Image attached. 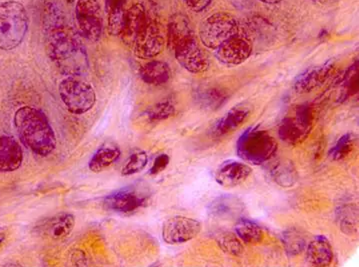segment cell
<instances>
[{
	"mask_svg": "<svg viewBox=\"0 0 359 267\" xmlns=\"http://www.w3.org/2000/svg\"><path fill=\"white\" fill-rule=\"evenodd\" d=\"M44 43L56 69L67 76H81L88 69V56L79 34L68 25L55 4L46 7Z\"/></svg>",
	"mask_w": 359,
	"mask_h": 267,
	"instance_id": "obj_1",
	"label": "cell"
},
{
	"mask_svg": "<svg viewBox=\"0 0 359 267\" xmlns=\"http://www.w3.org/2000/svg\"><path fill=\"white\" fill-rule=\"evenodd\" d=\"M14 125L21 142L39 156H48L55 151L56 137L48 118L41 110L32 107L18 109Z\"/></svg>",
	"mask_w": 359,
	"mask_h": 267,
	"instance_id": "obj_2",
	"label": "cell"
},
{
	"mask_svg": "<svg viewBox=\"0 0 359 267\" xmlns=\"http://www.w3.org/2000/svg\"><path fill=\"white\" fill-rule=\"evenodd\" d=\"M278 149L276 138L259 126L244 131L236 142L238 156L251 165H264L276 156Z\"/></svg>",
	"mask_w": 359,
	"mask_h": 267,
	"instance_id": "obj_3",
	"label": "cell"
},
{
	"mask_svg": "<svg viewBox=\"0 0 359 267\" xmlns=\"http://www.w3.org/2000/svg\"><path fill=\"white\" fill-rule=\"evenodd\" d=\"M28 29L27 9L20 2L9 0L0 4V49L13 50L20 46Z\"/></svg>",
	"mask_w": 359,
	"mask_h": 267,
	"instance_id": "obj_4",
	"label": "cell"
},
{
	"mask_svg": "<svg viewBox=\"0 0 359 267\" xmlns=\"http://www.w3.org/2000/svg\"><path fill=\"white\" fill-rule=\"evenodd\" d=\"M61 100L68 111L83 114L93 109L96 102L95 89L79 76H67L58 85Z\"/></svg>",
	"mask_w": 359,
	"mask_h": 267,
	"instance_id": "obj_5",
	"label": "cell"
},
{
	"mask_svg": "<svg viewBox=\"0 0 359 267\" xmlns=\"http://www.w3.org/2000/svg\"><path fill=\"white\" fill-rule=\"evenodd\" d=\"M238 32L236 18L232 14L222 11L206 18L199 28L201 42L204 46L210 49H217Z\"/></svg>",
	"mask_w": 359,
	"mask_h": 267,
	"instance_id": "obj_6",
	"label": "cell"
},
{
	"mask_svg": "<svg viewBox=\"0 0 359 267\" xmlns=\"http://www.w3.org/2000/svg\"><path fill=\"white\" fill-rule=\"evenodd\" d=\"M75 18L81 37L90 42L102 39L103 20L98 0H77Z\"/></svg>",
	"mask_w": 359,
	"mask_h": 267,
	"instance_id": "obj_7",
	"label": "cell"
},
{
	"mask_svg": "<svg viewBox=\"0 0 359 267\" xmlns=\"http://www.w3.org/2000/svg\"><path fill=\"white\" fill-rule=\"evenodd\" d=\"M312 111L307 104L297 107L293 116H286L278 126V135L288 144L297 145L304 142L312 130Z\"/></svg>",
	"mask_w": 359,
	"mask_h": 267,
	"instance_id": "obj_8",
	"label": "cell"
},
{
	"mask_svg": "<svg viewBox=\"0 0 359 267\" xmlns=\"http://www.w3.org/2000/svg\"><path fill=\"white\" fill-rule=\"evenodd\" d=\"M165 39L158 22L147 16L144 25L140 28L133 41L135 55L142 60L156 57L163 50Z\"/></svg>",
	"mask_w": 359,
	"mask_h": 267,
	"instance_id": "obj_9",
	"label": "cell"
},
{
	"mask_svg": "<svg viewBox=\"0 0 359 267\" xmlns=\"http://www.w3.org/2000/svg\"><path fill=\"white\" fill-rule=\"evenodd\" d=\"M149 198V193L142 187L130 185L111 192L104 198V205L112 212L131 213L147 205Z\"/></svg>",
	"mask_w": 359,
	"mask_h": 267,
	"instance_id": "obj_10",
	"label": "cell"
},
{
	"mask_svg": "<svg viewBox=\"0 0 359 267\" xmlns=\"http://www.w3.org/2000/svg\"><path fill=\"white\" fill-rule=\"evenodd\" d=\"M201 231L203 224L198 220L185 217H175L164 221L163 238L168 245H182L194 240Z\"/></svg>",
	"mask_w": 359,
	"mask_h": 267,
	"instance_id": "obj_11",
	"label": "cell"
},
{
	"mask_svg": "<svg viewBox=\"0 0 359 267\" xmlns=\"http://www.w3.org/2000/svg\"><path fill=\"white\" fill-rule=\"evenodd\" d=\"M172 50L175 51V58L183 69L191 74H201L210 67L208 56L199 46L196 36L178 42Z\"/></svg>",
	"mask_w": 359,
	"mask_h": 267,
	"instance_id": "obj_12",
	"label": "cell"
},
{
	"mask_svg": "<svg viewBox=\"0 0 359 267\" xmlns=\"http://www.w3.org/2000/svg\"><path fill=\"white\" fill-rule=\"evenodd\" d=\"M252 50L250 39L238 32L218 46L215 55L222 64L236 67L245 62L250 57Z\"/></svg>",
	"mask_w": 359,
	"mask_h": 267,
	"instance_id": "obj_13",
	"label": "cell"
},
{
	"mask_svg": "<svg viewBox=\"0 0 359 267\" xmlns=\"http://www.w3.org/2000/svg\"><path fill=\"white\" fill-rule=\"evenodd\" d=\"M75 226V217L72 213L62 212L41 220L34 231L42 238L53 241L65 240Z\"/></svg>",
	"mask_w": 359,
	"mask_h": 267,
	"instance_id": "obj_14",
	"label": "cell"
},
{
	"mask_svg": "<svg viewBox=\"0 0 359 267\" xmlns=\"http://www.w3.org/2000/svg\"><path fill=\"white\" fill-rule=\"evenodd\" d=\"M334 67V62L332 60H328L323 64L309 67L295 78L293 89L299 95H305L316 90L330 79Z\"/></svg>",
	"mask_w": 359,
	"mask_h": 267,
	"instance_id": "obj_15",
	"label": "cell"
},
{
	"mask_svg": "<svg viewBox=\"0 0 359 267\" xmlns=\"http://www.w3.org/2000/svg\"><path fill=\"white\" fill-rule=\"evenodd\" d=\"M252 112V107L248 103H241L232 107L226 112L222 118L218 119L213 128H211V133L213 137H222L233 131L238 130L246 119L250 116Z\"/></svg>",
	"mask_w": 359,
	"mask_h": 267,
	"instance_id": "obj_16",
	"label": "cell"
},
{
	"mask_svg": "<svg viewBox=\"0 0 359 267\" xmlns=\"http://www.w3.org/2000/svg\"><path fill=\"white\" fill-rule=\"evenodd\" d=\"M252 170L248 163L241 161L227 160L217 168L215 172V180L218 184L224 187L238 186L248 179Z\"/></svg>",
	"mask_w": 359,
	"mask_h": 267,
	"instance_id": "obj_17",
	"label": "cell"
},
{
	"mask_svg": "<svg viewBox=\"0 0 359 267\" xmlns=\"http://www.w3.org/2000/svg\"><path fill=\"white\" fill-rule=\"evenodd\" d=\"M22 147L8 135L0 137V172H13L22 165Z\"/></svg>",
	"mask_w": 359,
	"mask_h": 267,
	"instance_id": "obj_18",
	"label": "cell"
},
{
	"mask_svg": "<svg viewBox=\"0 0 359 267\" xmlns=\"http://www.w3.org/2000/svg\"><path fill=\"white\" fill-rule=\"evenodd\" d=\"M244 212L243 201L234 196H222L213 199L208 212L213 217L224 220L239 219Z\"/></svg>",
	"mask_w": 359,
	"mask_h": 267,
	"instance_id": "obj_19",
	"label": "cell"
},
{
	"mask_svg": "<svg viewBox=\"0 0 359 267\" xmlns=\"http://www.w3.org/2000/svg\"><path fill=\"white\" fill-rule=\"evenodd\" d=\"M147 16L149 15L142 4H135L126 11L121 36L126 46L133 48L135 36L144 25Z\"/></svg>",
	"mask_w": 359,
	"mask_h": 267,
	"instance_id": "obj_20",
	"label": "cell"
},
{
	"mask_svg": "<svg viewBox=\"0 0 359 267\" xmlns=\"http://www.w3.org/2000/svg\"><path fill=\"white\" fill-rule=\"evenodd\" d=\"M306 261L312 266H330L333 261V252L330 240L325 236H318L307 245Z\"/></svg>",
	"mask_w": 359,
	"mask_h": 267,
	"instance_id": "obj_21",
	"label": "cell"
},
{
	"mask_svg": "<svg viewBox=\"0 0 359 267\" xmlns=\"http://www.w3.org/2000/svg\"><path fill=\"white\" fill-rule=\"evenodd\" d=\"M121 151L116 144L107 142L98 147L88 163L89 170L100 173L114 165L121 158Z\"/></svg>",
	"mask_w": 359,
	"mask_h": 267,
	"instance_id": "obj_22",
	"label": "cell"
},
{
	"mask_svg": "<svg viewBox=\"0 0 359 267\" xmlns=\"http://www.w3.org/2000/svg\"><path fill=\"white\" fill-rule=\"evenodd\" d=\"M140 76L145 83L163 85L170 81L171 69L168 63L152 60L140 69Z\"/></svg>",
	"mask_w": 359,
	"mask_h": 267,
	"instance_id": "obj_23",
	"label": "cell"
},
{
	"mask_svg": "<svg viewBox=\"0 0 359 267\" xmlns=\"http://www.w3.org/2000/svg\"><path fill=\"white\" fill-rule=\"evenodd\" d=\"M194 36V29L190 27L189 20L183 14H175L171 16L168 27V43L171 49L178 42Z\"/></svg>",
	"mask_w": 359,
	"mask_h": 267,
	"instance_id": "obj_24",
	"label": "cell"
},
{
	"mask_svg": "<svg viewBox=\"0 0 359 267\" xmlns=\"http://www.w3.org/2000/svg\"><path fill=\"white\" fill-rule=\"evenodd\" d=\"M196 102L201 109L206 110H217L226 102L227 95L222 89L217 88H201L197 89Z\"/></svg>",
	"mask_w": 359,
	"mask_h": 267,
	"instance_id": "obj_25",
	"label": "cell"
},
{
	"mask_svg": "<svg viewBox=\"0 0 359 267\" xmlns=\"http://www.w3.org/2000/svg\"><path fill=\"white\" fill-rule=\"evenodd\" d=\"M281 242L288 256H297L305 252L306 236L297 227H290L281 233Z\"/></svg>",
	"mask_w": 359,
	"mask_h": 267,
	"instance_id": "obj_26",
	"label": "cell"
},
{
	"mask_svg": "<svg viewBox=\"0 0 359 267\" xmlns=\"http://www.w3.org/2000/svg\"><path fill=\"white\" fill-rule=\"evenodd\" d=\"M109 15V32L112 35H121L126 14V0H104Z\"/></svg>",
	"mask_w": 359,
	"mask_h": 267,
	"instance_id": "obj_27",
	"label": "cell"
},
{
	"mask_svg": "<svg viewBox=\"0 0 359 267\" xmlns=\"http://www.w3.org/2000/svg\"><path fill=\"white\" fill-rule=\"evenodd\" d=\"M236 233L241 240L246 245H258L264 240L262 227L258 226L257 222L243 217H241L236 224Z\"/></svg>",
	"mask_w": 359,
	"mask_h": 267,
	"instance_id": "obj_28",
	"label": "cell"
},
{
	"mask_svg": "<svg viewBox=\"0 0 359 267\" xmlns=\"http://www.w3.org/2000/svg\"><path fill=\"white\" fill-rule=\"evenodd\" d=\"M337 221L342 233L353 235L358 233V210L353 205H344L339 206L337 210Z\"/></svg>",
	"mask_w": 359,
	"mask_h": 267,
	"instance_id": "obj_29",
	"label": "cell"
},
{
	"mask_svg": "<svg viewBox=\"0 0 359 267\" xmlns=\"http://www.w3.org/2000/svg\"><path fill=\"white\" fill-rule=\"evenodd\" d=\"M274 182L283 187H292L297 182V173L290 161H280L271 170Z\"/></svg>",
	"mask_w": 359,
	"mask_h": 267,
	"instance_id": "obj_30",
	"label": "cell"
},
{
	"mask_svg": "<svg viewBox=\"0 0 359 267\" xmlns=\"http://www.w3.org/2000/svg\"><path fill=\"white\" fill-rule=\"evenodd\" d=\"M215 241L225 254L232 256H241L243 254L244 247L238 234L232 233L231 231H220L215 235Z\"/></svg>",
	"mask_w": 359,
	"mask_h": 267,
	"instance_id": "obj_31",
	"label": "cell"
},
{
	"mask_svg": "<svg viewBox=\"0 0 359 267\" xmlns=\"http://www.w3.org/2000/svg\"><path fill=\"white\" fill-rule=\"evenodd\" d=\"M355 144V135H354L353 133H346V135H342V137L337 140L334 146L330 149L328 156H330L332 160H342V159L346 158L347 156L351 153Z\"/></svg>",
	"mask_w": 359,
	"mask_h": 267,
	"instance_id": "obj_32",
	"label": "cell"
},
{
	"mask_svg": "<svg viewBox=\"0 0 359 267\" xmlns=\"http://www.w3.org/2000/svg\"><path fill=\"white\" fill-rule=\"evenodd\" d=\"M147 163H149V156H147V152L140 151V149L133 151L122 167V177H130V175L142 172L145 166L147 165Z\"/></svg>",
	"mask_w": 359,
	"mask_h": 267,
	"instance_id": "obj_33",
	"label": "cell"
},
{
	"mask_svg": "<svg viewBox=\"0 0 359 267\" xmlns=\"http://www.w3.org/2000/svg\"><path fill=\"white\" fill-rule=\"evenodd\" d=\"M175 112H177V110H175V105L172 103L170 102H163L150 107L145 111V116H147L150 123H154V121H166V119L175 116Z\"/></svg>",
	"mask_w": 359,
	"mask_h": 267,
	"instance_id": "obj_34",
	"label": "cell"
},
{
	"mask_svg": "<svg viewBox=\"0 0 359 267\" xmlns=\"http://www.w3.org/2000/svg\"><path fill=\"white\" fill-rule=\"evenodd\" d=\"M170 158L165 153L159 154L156 159H154V165L150 168L149 174L156 175L161 172H163L168 165H170Z\"/></svg>",
	"mask_w": 359,
	"mask_h": 267,
	"instance_id": "obj_35",
	"label": "cell"
},
{
	"mask_svg": "<svg viewBox=\"0 0 359 267\" xmlns=\"http://www.w3.org/2000/svg\"><path fill=\"white\" fill-rule=\"evenodd\" d=\"M183 1L192 11L199 13V11H203V9L210 6L211 0H183Z\"/></svg>",
	"mask_w": 359,
	"mask_h": 267,
	"instance_id": "obj_36",
	"label": "cell"
},
{
	"mask_svg": "<svg viewBox=\"0 0 359 267\" xmlns=\"http://www.w3.org/2000/svg\"><path fill=\"white\" fill-rule=\"evenodd\" d=\"M6 238V233L4 231H0V247H1L2 243L4 242Z\"/></svg>",
	"mask_w": 359,
	"mask_h": 267,
	"instance_id": "obj_37",
	"label": "cell"
},
{
	"mask_svg": "<svg viewBox=\"0 0 359 267\" xmlns=\"http://www.w3.org/2000/svg\"><path fill=\"white\" fill-rule=\"evenodd\" d=\"M260 1L264 2V4H278V2L283 1V0H260Z\"/></svg>",
	"mask_w": 359,
	"mask_h": 267,
	"instance_id": "obj_38",
	"label": "cell"
}]
</instances>
